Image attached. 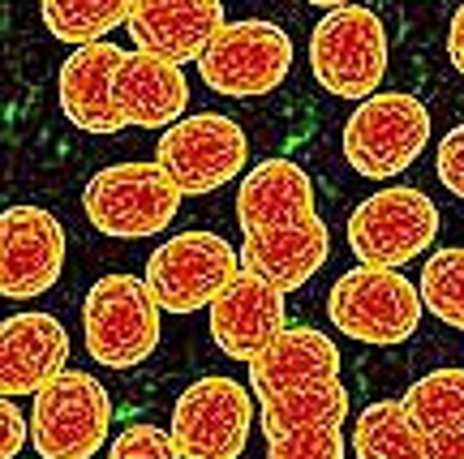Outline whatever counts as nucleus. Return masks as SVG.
Here are the masks:
<instances>
[{
	"label": "nucleus",
	"mask_w": 464,
	"mask_h": 459,
	"mask_svg": "<svg viewBox=\"0 0 464 459\" xmlns=\"http://www.w3.org/2000/svg\"><path fill=\"white\" fill-rule=\"evenodd\" d=\"M112 399L86 369H61L44 391H34L31 443L44 459H91L108 443Z\"/></svg>",
	"instance_id": "nucleus-7"
},
{
	"label": "nucleus",
	"mask_w": 464,
	"mask_h": 459,
	"mask_svg": "<svg viewBox=\"0 0 464 459\" xmlns=\"http://www.w3.org/2000/svg\"><path fill=\"white\" fill-rule=\"evenodd\" d=\"M430 459H464V369H430L404 391Z\"/></svg>",
	"instance_id": "nucleus-22"
},
{
	"label": "nucleus",
	"mask_w": 464,
	"mask_h": 459,
	"mask_svg": "<svg viewBox=\"0 0 464 459\" xmlns=\"http://www.w3.org/2000/svg\"><path fill=\"white\" fill-rule=\"evenodd\" d=\"M318 378H340V348L318 327H284L271 344L249 361V391L266 399L276 391H293Z\"/></svg>",
	"instance_id": "nucleus-21"
},
{
	"label": "nucleus",
	"mask_w": 464,
	"mask_h": 459,
	"mask_svg": "<svg viewBox=\"0 0 464 459\" xmlns=\"http://www.w3.org/2000/svg\"><path fill=\"white\" fill-rule=\"evenodd\" d=\"M421 305L448 322V327L464 330V249L460 245H448V249H434L430 263L421 266Z\"/></svg>",
	"instance_id": "nucleus-25"
},
{
	"label": "nucleus",
	"mask_w": 464,
	"mask_h": 459,
	"mask_svg": "<svg viewBox=\"0 0 464 459\" xmlns=\"http://www.w3.org/2000/svg\"><path fill=\"white\" fill-rule=\"evenodd\" d=\"M314 181L310 172L293 159H263L241 177L237 189V224L246 236L271 228H288V224H305L314 219Z\"/></svg>",
	"instance_id": "nucleus-18"
},
{
	"label": "nucleus",
	"mask_w": 464,
	"mask_h": 459,
	"mask_svg": "<svg viewBox=\"0 0 464 459\" xmlns=\"http://www.w3.org/2000/svg\"><path fill=\"white\" fill-rule=\"evenodd\" d=\"M249 142L246 129L228 120L224 112H189L177 125H168L160 147H155V164L177 181V189L189 197L216 194L228 181L246 172Z\"/></svg>",
	"instance_id": "nucleus-8"
},
{
	"label": "nucleus",
	"mask_w": 464,
	"mask_h": 459,
	"mask_svg": "<svg viewBox=\"0 0 464 459\" xmlns=\"http://www.w3.org/2000/svg\"><path fill=\"white\" fill-rule=\"evenodd\" d=\"M314 82L335 99H370L387 73V31L374 9L340 5L310 34Z\"/></svg>",
	"instance_id": "nucleus-6"
},
{
	"label": "nucleus",
	"mask_w": 464,
	"mask_h": 459,
	"mask_svg": "<svg viewBox=\"0 0 464 459\" xmlns=\"http://www.w3.org/2000/svg\"><path fill=\"white\" fill-rule=\"evenodd\" d=\"M39 9L52 39L82 48V43H100L121 22H130L133 0H39Z\"/></svg>",
	"instance_id": "nucleus-24"
},
{
	"label": "nucleus",
	"mask_w": 464,
	"mask_h": 459,
	"mask_svg": "<svg viewBox=\"0 0 464 459\" xmlns=\"http://www.w3.org/2000/svg\"><path fill=\"white\" fill-rule=\"evenodd\" d=\"M181 189L160 164H112L82 189L91 228L112 241H147L164 232L181 211Z\"/></svg>",
	"instance_id": "nucleus-4"
},
{
	"label": "nucleus",
	"mask_w": 464,
	"mask_h": 459,
	"mask_svg": "<svg viewBox=\"0 0 464 459\" xmlns=\"http://www.w3.org/2000/svg\"><path fill=\"white\" fill-rule=\"evenodd\" d=\"M241 271V249H232L216 232H177L147 258V283L168 313L207 310L216 292Z\"/></svg>",
	"instance_id": "nucleus-12"
},
{
	"label": "nucleus",
	"mask_w": 464,
	"mask_h": 459,
	"mask_svg": "<svg viewBox=\"0 0 464 459\" xmlns=\"http://www.w3.org/2000/svg\"><path fill=\"white\" fill-rule=\"evenodd\" d=\"M344 159L365 181H392L417 164L430 142V108L404 91H374L344 125Z\"/></svg>",
	"instance_id": "nucleus-3"
},
{
	"label": "nucleus",
	"mask_w": 464,
	"mask_h": 459,
	"mask_svg": "<svg viewBox=\"0 0 464 459\" xmlns=\"http://www.w3.org/2000/svg\"><path fill=\"white\" fill-rule=\"evenodd\" d=\"M421 292L400 275V266H370L357 263L353 271L332 283L327 292V318L340 335L357 344L392 348L413 339L421 327Z\"/></svg>",
	"instance_id": "nucleus-1"
},
{
	"label": "nucleus",
	"mask_w": 464,
	"mask_h": 459,
	"mask_svg": "<svg viewBox=\"0 0 464 459\" xmlns=\"http://www.w3.org/2000/svg\"><path fill=\"white\" fill-rule=\"evenodd\" d=\"M108 455L112 459H172L177 455V438H172V429L164 434L160 426H130L112 438Z\"/></svg>",
	"instance_id": "nucleus-26"
},
{
	"label": "nucleus",
	"mask_w": 464,
	"mask_h": 459,
	"mask_svg": "<svg viewBox=\"0 0 464 459\" xmlns=\"http://www.w3.org/2000/svg\"><path fill=\"white\" fill-rule=\"evenodd\" d=\"M284 296L276 283H266L254 271H237V275L216 292V301L207 305L211 310V339L224 357L232 361H254L284 327H288V310H284Z\"/></svg>",
	"instance_id": "nucleus-14"
},
{
	"label": "nucleus",
	"mask_w": 464,
	"mask_h": 459,
	"mask_svg": "<svg viewBox=\"0 0 464 459\" xmlns=\"http://www.w3.org/2000/svg\"><path fill=\"white\" fill-rule=\"evenodd\" d=\"M112 103L125 125L138 129H168L189 108V78L181 65L150 52H125L112 73Z\"/></svg>",
	"instance_id": "nucleus-16"
},
{
	"label": "nucleus",
	"mask_w": 464,
	"mask_h": 459,
	"mask_svg": "<svg viewBox=\"0 0 464 459\" xmlns=\"http://www.w3.org/2000/svg\"><path fill=\"white\" fill-rule=\"evenodd\" d=\"M26 416L17 412L14 404V395H5V404H0V455L5 459H14L22 446H26Z\"/></svg>",
	"instance_id": "nucleus-28"
},
{
	"label": "nucleus",
	"mask_w": 464,
	"mask_h": 459,
	"mask_svg": "<svg viewBox=\"0 0 464 459\" xmlns=\"http://www.w3.org/2000/svg\"><path fill=\"white\" fill-rule=\"evenodd\" d=\"M160 313L147 279L138 275H100L86 288L82 301V330L86 352L108 369H133L160 348Z\"/></svg>",
	"instance_id": "nucleus-2"
},
{
	"label": "nucleus",
	"mask_w": 464,
	"mask_h": 459,
	"mask_svg": "<svg viewBox=\"0 0 464 459\" xmlns=\"http://www.w3.org/2000/svg\"><path fill=\"white\" fill-rule=\"evenodd\" d=\"M434 167H439V181L448 194H456L464 202V125L439 138V150H434Z\"/></svg>",
	"instance_id": "nucleus-27"
},
{
	"label": "nucleus",
	"mask_w": 464,
	"mask_h": 459,
	"mask_svg": "<svg viewBox=\"0 0 464 459\" xmlns=\"http://www.w3.org/2000/svg\"><path fill=\"white\" fill-rule=\"evenodd\" d=\"M348 451L357 459H430V446L404 399H374L370 408H362Z\"/></svg>",
	"instance_id": "nucleus-23"
},
{
	"label": "nucleus",
	"mask_w": 464,
	"mask_h": 459,
	"mask_svg": "<svg viewBox=\"0 0 464 459\" xmlns=\"http://www.w3.org/2000/svg\"><path fill=\"white\" fill-rule=\"evenodd\" d=\"M293 69V39L263 17L228 22L198 56L202 82L224 99L271 95Z\"/></svg>",
	"instance_id": "nucleus-9"
},
{
	"label": "nucleus",
	"mask_w": 464,
	"mask_h": 459,
	"mask_svg": "<svg viewBox=\"0 0 464 459\" xmlns=\"http://www.w3.org/2000/svg\"><path fill=\"white\" fill-rule=\"evenodd\" d=\"M305 5H318V9H340V5H357V0H305Z\"/></svg>",
	"instance_id": "nucleus-30"
},
{
	"label": "nucleus",
	"mask_w": 464,
	"mask_h": 459,
	"mask_svg": "<svg viewBox=\"0 0 464 459\" xmlns=\"http://www.w3.org/2000/svg\"><path fill=\"white\" fill-rule=\"evenodd\" d=\"M65 271V224L44 206L0 215V292L9 301L44 296Z\"/></svg>",
	"instance_id": "nucleus-13"
},
{
	"label": "nucleus",
	"mask_w": 464,
	"mask_h": 459,
	"mask_svg": "<svg viewBox=\"0 0 464 459\" xmlns=\"http://www.w3.org/2000/svg\"><path fill=\"white\" fill-rule=\"evenodd\" d=\"M448 56H451V65L460 69V78H464V5L451 14V26H448Z\"/></svg>",
	"instance_id": "nucleus-29"
},
{
	"label": "nucleus",
	"mask_w": 464,
	"mask_h": 459,
	"mask_svg": "<svg viewBox=\"0 0 464 459\" xmlns=\"http://www.w3.org/2000/svg\"><path fill=\"white\" fill-rule=\"evenodd\" d=\"M348 416V391L340 378H318L293 391L258 399V429L271 459H340Z\"/></svg>",
	"instance_id": "nucleus-5"
},
{
	"label": "nucleus",
	"mask_w": 464,
	"mask_h": 459,
	"mask_svg": "<svg viewBox=\"0 0 464 459\" xmlns=\"http://www.w3.org/2000/svg\"><path fill=\"white\" fill-rule=\"evenodd\" d=\"M439 236V206L421 189L392 185L370 194L348 215V249L357 263L370 266H404L426 253Z\"/></svg>",
	"instance_id": "nucleus-11"
},
{
	"label": "nucleus",
	"mask_w": 464,
	"mask_h": 459,
	"mask_svg": "<svg viewBox=\"0 0 464 459\" xmlns=\"http://www.w3.org/2000/svg\"><path fill=\"white\" fill-rule=\"evenodd\" d=\"M224 26V0H133L125 22L133 48L172 65L198 61Z\"/></svg>",
	"instance_id": "nucleus-15"
},
{
	"label": "nucleus",
	"mask_w": 464,
	"mask_h": 459,
	"mask_svg": "<svg viewBox=\"0 0 464 459\" xmlns=\"http://www.w3.org/2000/svg\"><path fill=\"white\" fill-rule=\"evenodd\" d=\"M254 429V391L237 378L211 374L189 382L172 408V438L181 459H237Z\"/></svg>",
	"instance_id": "nucleus-10"
},
{
	"label": "nucleus",
	"mask_w": 464,
	"mask_h": 459,
	"mask_svg": "<svg viewBox=\"0 0 464 459\" xmlns=\"http://www.w3.org/2000/svg\"><path fill=\"white\" fill-rule=\"evenodd\" d=\"M327 258H332V232L318 215L305 224L254 232L241 245V266L276 283L280 292H297L301 283H310L327 266Z\"/></svg>",
	"instance_id": "nucleus-20"
},
{
	"label": "nucleus",
	"mask_w": 464,
	"mask_h": 459,
	"mask_svg": "<svg viewBox=\"0 0 464 459\" xmlns=\"http://www.w3.org/2000/svg\"><path fill=\"white\" fill-rule=\"evenodd\" d=\"M69 361V330L39 310L0 322V395H34Z\"/></svg>",
	"instance_id": "nucleus-17"
},
{
	"label": "nucleus",
	"mask_w": 464,
	"mask_h": 459,
	"mask_svg": "<svg viewBox=\"0 0 464 459\" xmlns=\"http://www.w3.org/2000/svg\"><path fill=\"white\" fill-rule=\"evenodd\" d=\"M125 52L100 39V43H82V48L61 65L56 78V95H61V112L69 125H78L82 133L108 138V133L130 129L112 103V73L121 65Z\"/></svg>",
	"instance_id": "nucleus-19"
}]
</instances>
